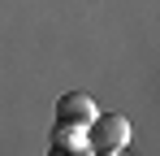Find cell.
<instances>
[{
    "mask_svg": "<svg viewBox=\"0 0 160 156\" xmlns=\"http://www.w3.org/2000/svg\"><path fill=\"white\" fill-rule=\"evenodd\" d=\"M87 134H91V152H100V156H117V152L130 148V122H126V113H100L87 126Z\"/></svg>",
    "mask_w": 160,
    "mask_h": 156,
    "instance_id": "1",
    "label": "cell"
},
{
    "mask_svg": "<svg viewBox=\"0 0 160 156\" xmlns=\"http://www.w3.org/2000/svg\"><path fill=\"white\" fill-rule=\"evenodd\" d=\"M100 117V104L91 100L87 91H65L56 100V122H78V126H91Z\"/></svg>",
    "mask_w": 160,
    "mask_h": 156,
    "instance_id": "2",
    "label": "cell"
},
{
    "mask_svg": "<svg viewBox=\"0 0 160 156\" xmlns=\"http://www.w3.org/2000/svg\"><path fill=\"white\" fill-rule=\"evenodd\" d=\"M52 148H61V152H91V134H87V126H78V122H56L52 126Z\"/></svg>",
    "mask_w": 160,
    "mask_h": 156,
    "instance_id": "3",
    "label": "cell"
}]
</instances>
